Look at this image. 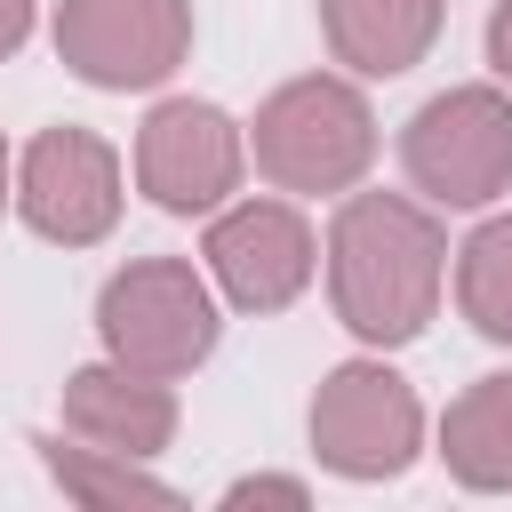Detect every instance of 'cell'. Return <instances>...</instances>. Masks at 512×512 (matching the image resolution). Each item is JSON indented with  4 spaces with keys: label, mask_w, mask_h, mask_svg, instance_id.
<instances>
[{
    "label": "cell",
    "mask_w": 512,
    "mask_h": 512,
    "mask_svg": "<svg viewBox=\"0 0 512 512\" xmlns=\"http://www.w3.org/2000/svg\"><path fill=\"white\" fill-rule=\"evenodd\" d=\"M440 280H448V232L432 208L400 200V192H352L328 224V304L336 320L392 352L416 344L440 312Z\"/></svg>",
    "instance_id": "1"
},
{
    "label": "cell",
    "mask_w": 512,
    "mask_h": 512,
    "mask_svg": "<svg viewBox=\"0 0 512 512\" xmlns=\"http://www.w3.org/2000/svg\"><path fill=\"white\" fill-rule=\"evenodd\" d=\"M256 168L280 184V192H352L376 160V112L352 80H288L256 104Z\"/></svg>",
    "instance_id": "2"
},
{
    "label": "cell",
    "mask_w": 512,
    "mask_h": 512,
    "mask_svg": "<svg viewBox=\"0 0 512 512\" xmlns=\"http://www.w3.org/2000/svg\"><path fill=\"white\" fill-rule=\"evenodd\" d=\"M96 336L120 368L144 376H192L216 352V296L184 256H136L96 296Z\"/></svg>",
    "instance_id": "3"
},
{
    "label": "cell",
    "mask_w": 512,
    "mask_h": 512,
    "mask_svg": "<svg viewBox=\"0 0 512 512\" xmlns=\"http://www.w3.org/2000/svg\"><path fill=\"white\" fill-rule=\"evenodd\" d=\"M400 168L440 208H488L512 184V96L504 88H440L400 128Z\"/></svg>",
    "instance_id": "4"
},
{
    "label": "cell",
    "mask_w": 512,
    "mask_h": 512,
    "mask_svg": "<svg viewBox=\"0 0 512 512\" xmlns=\"http://www.w3.org/2000/svg\"><path fill=\"white\" fill-rule=\"evenodd\" d=\"M424 448V408L384 360H344L312 392V456L344 480H400Z\"/></svg>",
    "instance_id": "5"
},
{
    "label": "cell",
    "mask_w": 512,
    "mask_h": 512,
    "mask_svg": "<svg viewBox=\"0 0 512 512\" xmlns=\"http://www.w3.org/2000/svg\"><path fill=\"white\" fill-rule=\"evenodd\" d=\"M192 48V0H64L56 56L88 88H160Z\"/></svg>",
    "instance_id": "6"
},
{
    "label": "cell",
    "mask_w": 512,
    "mask_h": 512,
    "mask_svg": "<svg viewBox=\"0 0 512 512\" xmlns=\"http://www.w3.org/2000/svg\"><path fill=\"white\" fill-rule=\"evenodd\" d=\"M16 216L56 248H96L120 224V152L96 128H40L16 160Z\"/></svg>",
    "instance_id": "7"
},
{
    "label": "cell",
    "mask_w": 512,
    "mask_h": 512,
    "mask_svg": "<svg viewBox=\"0 0 512 512\" xmlns=\"http://www.w3.org/2000/svg\"><path fill=\"white\" fill-rule=\"evenodd\" d=\"M248 168V144L232 128V112L200 104V96H168L152 104V120L136 128V184L152 208L168 216H208L224 208V192L240 184Z\"/></svg>",
    "instance_id": "8"
},
{
    "label": "cell",
    "mask_w": 512,
    "mask_h": 512,
    "mask_svg": "<svg viewBox=\"0 0 512 512\" xmlns=\"http://www.w3.org/2000/svg\"><path fill=\"white\" fill-rule=\"evenodd\" d=\"M200 256H208L216 288H224L240 312H280V304H296V296L312 288V264H320L312 224H304L288 200H240V208H224V216L208 224Z\"/></svg>",
    "instance_id": "9"
},
{
    "label": "cell",
    "mask_w": 512,
    "mask_h": 512,
    "mask_svg": "<svg viewBox=\"0 0 512 512\" xmlns=\"http://www.w3.org/2000/svg\"><path fill=\"white\" fill-rule=\"evenodd\" d=\"M64 432L88 448H112V456H160L176 440V392H168V376H144L120 360L72 368L64 376Z\"/></svg>",
    "instance_id": "10"
},
{
    "label": "cell",
    "mask_w": 512,
    "mask_h": 512,
    "mask_svg": "<svg viewBox=\"0 0 512 512\" xmlns=\"http://www.w3.org/2000/svg\"><path fill=\"white\" fill-rule=\"evenodd\" d=\"M448 0H320V32L336 48V64H352L360 80H400L432 56Z\"/></svg>",
    "instance_id": "11"
},
{
    "label": "cell",
    "mask_w": 512,
    "mask_h": 512,
    "mask_svg": "<svg viewBox=\"0 0 512 512\" xmlns=\"http://www.w3.org/2000/svg\"><path fill=\"white\" fill-rule=\"evenodd\" d=\"M440 464L472 496H512V376H480L440 416Z\"/></svg>",
    "instance_id": "12"
},
{
    "label": "cell",
    "mask_w": 512,
    "mask_h": 512,
    "mask_svg": "<svg viewBox=\"0 0 512 512\" xmlns=\"http://www.w3.org/2000/svg\"><path fill=\"white\" fill-rule=\"evenodd\" d=\"M40 464H48V480L72 496V504H176V488L168 480H152L144 472V456H112V448H64V440H40Z\"/></svg>",
    "instance_id": "13"
},
{
    "label": "cell",
    "mask_w": 512,
    "mask_h": 512,
    "mask_svg": "<svg viewBox=\"0 0 512 512\" xmlns=\"http://www.w3.org/2000/svg\"><path fill=\"white\" fill-rule=\"evenodd\" d=\"M456 304L488 344H512V216H488L456 248Z\"/></svg>",
    "instance_id": "14"
},
{
    "label": "cell",
    "mask_w": 512,
    "mask_h": 512,
    "mask_svg": "<svg viewBox=\"0 0 512 512\" xmlns=\"http://www.w3.org/2000/svg\"><path fill=\"white\" fill-rule=\"evenodd\" d=\"M224 504H312V488L304 480H232Z\"/></svg>",
    "instance_id": "15"
},
{
    "label": "cell",
    "mask_w": 512,
    "mask_h": 512,
    "mask_svg": "<svg viewBox=\"0 0 512 512\" xmlns=\"http://www.w3.org/2000/svg\"><path fill=\"white\" fill-rule=\"evenodd\" d=\"M32 40V0H0V64Z\"/></svg>",
    "instance_id": "16"
},
{
    "label": "cell",
    "mask_w": 512,
    "mask_h": 512,
    "mask_svg": "<svg viewBox=\"0 0 512 512\" xmlns=\"http://www.w3.org/2000/svg\"><path fill=\"white\" fill-rule=\"evenodd\" d=\"M488 64L512 80V0H496V16H488Z\"/></svg>",
    "instance_id": "17"
},
{
    "label": "cell",
    "mask_w": 512,
    "mask_h": 512,
    "mask_svg": "<svg viewBox=\"0 0 512 512\" xmlns=\"http://www.w3.org/2000/svg\"><path fill=\"white\" fill-rule=\"evenodd\" d=\"M0 200H16V192H8V136H0Z\"/></svg>",
    "instance_id": "18"
}]
</instances>
